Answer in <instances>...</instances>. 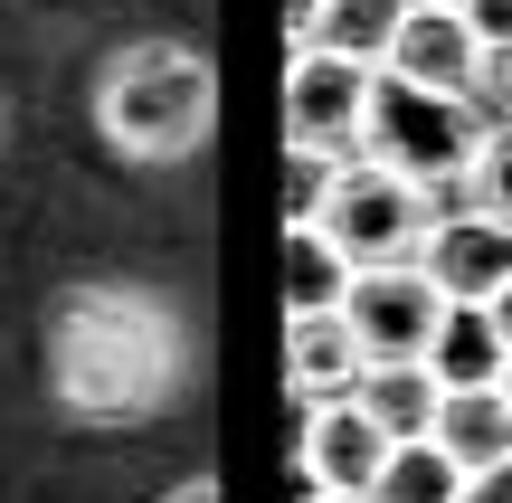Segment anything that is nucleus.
Wrapping results in <instances>:
<instances>
[{
    "label": "nucleus",
    "instance_id": "nucleus-10",
    "mask_svg": "<svg viewBox=\"0 0 512 503\" xmlns=\"http://www.w3.org/2000/svg\"><path fill=\"white\" fill-rule=\"evenodd\" d=\"M361 342H351L342 314H285V390L294 409H332V399L361 390Z\"/></svg>",
    "mask_w": 512,
    "mask_h": 503
},
{
    "label": "nucleus",
    "instance_id": "nucleus-15",
    "mask_svg": "<svg viewBox=\"0 0 512 503\" xmlns=\"http://www.w3.org/2000/svg\"><path fill=\"white\" fill-rule=\"evenodd\" d=\"M370 503H475V485H465V466L437 447V437H399L380 466V485H370Z\"/></svg>",
    "mask_w": 512,
    "mask_h": 503
},
{
    "label": "nucleus",
    "instance_id": "nucleus-25",
    "mask_svg": "<svg viewBox=\"0 0 512 503\" xmlns=\"http://www.w3.org/2000/svg\"><path fill=\"white\" fill-rule=\"evenodd\" d=\"M0 143H10V105H0Z\"/></svg>",
    "mask_w": 512,
    "mask_h": 503
},
{
    "label": "nucleus",
    "instance_id": "nucleus-1",
    "mask_svg": "<svg viewBox=\"0 0 512 503\" xmlns=\"http://www.w3.org/2000/svg\"><path fill=\"white\" fill-rule=\"evenodd\" d=\"M190 380V323L171 295L86 276L48 304V399L76 428H143Z\"/></svg>",
    "mask_w": 512,
    "mask_h": 503
},
{
    "label": "nucleus",
    "instance_id": "nucleus-20",
    "mask_svg": "<svg viewBox=\"0 0 512 503\" xmlns=\"http://www.w3.org/2000/svg\"><path fill=\"white\" fill-rule=\"evenodd\" d=\"M484 314H494V333H503V352H512V276L494 285V295H484Z\"/></svg>",
    "mask_w": 512,
    "mask_h": 503
},
{
    "label": "nucleus",
    "instance_id": "nucleus-22",
    "mask_svg": "<svg viewBox=\"0 0 512 503\" xmlns=\"http://www.w3.org/2000/svg\"><path fill=\"white\" fill-rule=\"evenodd\" d=\"M294 503H370V494H294Z\"/></svg>",
    "mask_w": 512,
    "mask_h": 503
},
{
    "label": "nucleus",
    "instance_id": "nucleus-12",
    "mask_svg": "<svg viewBox=\"0 0 512 503\" xmlns=\"http://www.w3.org/2000/svg\"><path fill=\"white\" fill-rule=\"evenodd\" d=\"M503 333H494V314L484 304H446V323H437V342H427V371L446 380V390H494L503 380Z\"/></svg>",
    "mask_w": 512,
    "mask_h": 503
},
{
    "label": "nucleus",
    "instance_id": "nucleus-16",
    "mask_svg": "<svg viewBox=\"0 0 512 503\" xmlns=\"http://www.w3.org/2000/svg\"><path fill=\"white\" fill-rule=\"evenodd\" d=\"M399 19H408V0H323V29H313V48L351 57V67H389V48H399Z\"/></svg>",
    "mask_w": 512,
    "mask_h": 503
},
{
    "label": "nucleus",
    "instance_id": "nucleus-18",
    "mask_svg": "<svg viewBox=\"0 0 512 503\" xmlns=\"http://www.w3.org/2000/svg\"><path fill=\"white\" fill-rule=\"evenodd\" d=\"M484 114H512V48H484Z\"/></svg>",
    "mask_w": 512,
    "mask_h": 503
},
{
    "label": "nucleus",
    "instance_id": "nucleus-21",
    "mask_svg": "<svg viewBox=\"0 0 512 503\" xmlns=\"http://www.w3.org/2000/svg\"><path fill=\"white\" fill-rule=\"evenodd\" d=\"M171 503H219V485H181V494H171Z\"/></svg>",
    "mask_w": 512,
    "mask_h": 503
},
{
    "label": "nucleus",
    "instance_id": "nucleus-2",
    "mask_svg": "<svg viewBox=\"0 0 512 503\" xmlns=\"http://www.w3.org/2000/svg\"><path fill=\"white\" fill-rule=\"evenodd\" d=\"M209 124H219V76L190 38H133L95 67V143L114 162L171 171L209 143Z\"/></svg>",
    "mask_w": 512,
    "mask_h": 503
},
{
    "label": "nucleus",
    "instance_id": "nucleus-13",
    "mask_svg": "<svg viewBox=\"0 0 512 503\" xmlns=\"http://www.w3.org/2000/svg\"><path fill=\"white\" fill-rule=\"evenodd\" d=\"M351 276H361V266H351L313 219H285V314H342Z\"/></svg>",
    "mask_w": 512,
    "mask_h": 503
},
{
    "label": "nucleus",
    "instance_id": "nucleus-19",
    "mask_svg": "<svg viewBox=\"0 0 512 503\" xmlns=\"http://www.w3.org/2000/svg\"><path fill=\"white\" fill-rule=\"evenodd\" d=\"M465 19H475V38H484V48H512V0H475Z\"/></svg>",
    "mask_w": 512,
    "mask_h": 503
},
{
    "label": "nucleus",
    "instance_id": "nucleus-3",
    "mask_svg": "<svg viewBox=\"0 0 512 503\" xmlns=\"http://www.w3.org/2000/svg\"><path fill=\"white\" fill-rule=\"evenodd\" d=\"M484 124H494V114H484L475 95H427V86L380 76L361 152L389 162V171H408V181H427L437 200H465V171H475V152H484Z\"/></svg>",
    "mask_w": 512,
    "mask_h": 503
},
{
    "label": "nucleus",
    "instance_id": "nucleus-7",
    "mask_svg": "<svg viewBox=\"0 0 512 503\" xmlns=\"http://www.w3.org/2000/svg\"><path fill=\"white\" fill-rule=\"evenodd\" d=\"M399 437L361 409V399H332V409H294V494H370Z\"/></svg>",
    "mask_w": 512,
    "mask_h": 503
},
{
    "label": "nucleus",
    "instance_id": "nucleus-17",
    "mask_svg": "<svg viewBox=\"0 0 512 503\" xmlns=\"http://www.w3.org/2000/svg\"><path fill=\"white\" fill-rule=\"evenodd\" d=\"M465 200H475L484 219L512 228V114H503V124H484V152H475V171H465Z\"/></svg>",
    "mask_w": 512,
    "mask_h": 503
},
{
    "label": "nucleus",
    "instance_id": "nucleus-9",
    "mask_svg": "<svg viewBox=\"0 0 512 503\" xmlns=\"http://www.w3.org/2000/svg\"><path fill=\"white\" fill-rule=\"evenodd\" d=\"M418 266L437 276V295H446V304H484V295L512 276V228H503V219H484L475 200H446V209H437V228H427V247H418Z\"/></svg>",
    "mask_w": 512,
    "mask_h": 503
},
{
    "label": "nucleus",
    "instance_id": "nucleus-11",
    "mask_svg": "<svg viewBox=\"0 0 512 503\" xmlns=\"http://www.w3.org/2000/svg\"><path fill=\"white\" fill-rule=\"evenodd\" d=\"M427 437L465 466V485H484V475L512 466V399H503V390H446Z\"/></svg>",
    "mask_w": 512,
    "mask_h": 503
},
{
    "label": "nucleus",
    "instance_id": "nucleus-8",
    "mask_svg": "<svg viewBox=\"0 0 512 503\" xmlns=\"http://www.w3.org/2000/svg\"><path fill=\"white\" fill-rule=\"evenodd\" d=\"M380 76L427 86V95H475V105H484V38H475V19H465V10H418V0H408L399 48H389Z\"/></svg>",
    "mask_w": 512,
    "mask_h": 503
},
{
    "label": "nucleus",
    "instance_id": "nucleus-14",
    "mask_svg": "<svg viewBox=\"0 0 512 503\" xmlns=\"http://www.w3.org/2000/svg\"><path fill=\"white\" fill-rule=\"evenodd\" d=\"M351 399H361V409L380 418L389 437H427V428H437V399H446V380L427 371V361H370Z\"/></svg>",
    "mask_w": 512,
    "mask_h": 503
},
{
    "label": "nucleus",
    "instance_id": "nucleus-4",
    "mask_svg": "<svg viewBox=\"0 0 512 503\" xmlns=\"http://www.w3.org/2000/svg\"><path fill=\"white\" fill-rule=\"evenodd\" d=\"M437 190L427 181H408V171H389V162H370V152H351L342 171H332V190H323V209H313V228H323L332 247H342L351 266H408L427 247V228H437Z\"/></svg>",
    "mask_w": 512,
    "mask_h": 503
},
{
    "label": "nucleus",
    "instance_id": "nucleus-6",
    "mask_svg": "<svg viewBox=\"0 0 512 503\" xmlns=\"http://www.w3.org/2000/svg\"><path fill=\"white\" fill-rule=\"evenodd\" d=\"M342 323L361 342V361H427V342L446 323V295H437V276L418 257L408 266H361L351 295H342Z\"/></svg>",
    "mask_w": 512,
    "mask_h": 503
},
{
    "label": "nucleus",
    "instance_id": "nucleus-5",
    "mask_svg": "<svg viewBox=\"0 0 512 503\" xmlns=\"http://www.w3.org/2000/svg\"><path fill=\"white\" fill-rule=\"evenodd\" d=\"M370 95H380V67H351L332 48H294L285 57V152L351 162L370 143Z\"/></svg>",
    "mask_w": 512,
    "mask_h": 503
},
{
    "label": "nucleus",
    "instance_id": "nucleus-23",
    "mask_svg": "<svg viewBox=\"0 0 512 503\" xmlns=\"http://www.w3.org/2000/svg\"><path fill=\"white\" fill-rule=\"evenodd\" d=\"M418 10H475V0H418Z\"/></svg>",
    "mask_w": 512,
    "mask_h": 503
},
{
    "label": "nucleus",
    "instance_id": "nucleus-24",
    "mask_svg": "<svg viewBox=\"0 0 512 503\" xmlns=\"http://www.w3.org/2000/svg\"><path fill=\"white\" fill-rule=\"evenodd\" d=\"M494 390H503V399H512V361H503V380H494Z\"/></svg>",
    "mask_w": 512,
    "mask_h": 503
}]
</instances>
